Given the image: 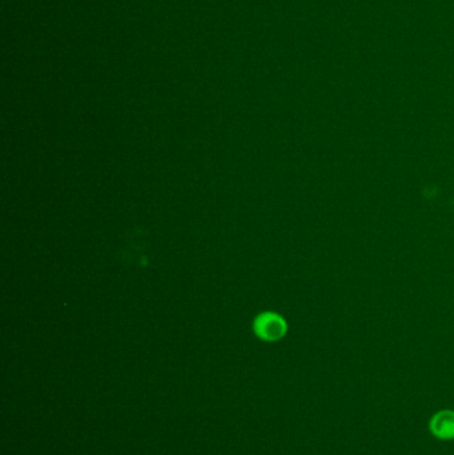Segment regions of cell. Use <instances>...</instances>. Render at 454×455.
Instances as JSON below:
<instances>
[{"label":"cell","instance_id":"cell-1","mask_svg":"<svg viewBox=\"0 0 454 455\" xmlns=\"http://www.w3.org/2000/svg\"><path fill=\"white\" fill-rule=\"evenodd\" d=\"M429 431L440 441H453L454 410H441L433 414L429 420Z\"/></svg>","mask_w":454,"mask_h":455},{"label":"cell","instance_id":"cell-2","mask_svg":"<svg viewBox=\"0 0 454 455\" xmlns=\"http://www.w3.org/2000/svg\"><path fill=\"white\" fill-rule=\"evenodd\" d=\"M254 330L265 341H276L286 333V323L274 314H266L257 320Z\"/></svg>","mask_w":454,"mask_h":455}]
</instances>
